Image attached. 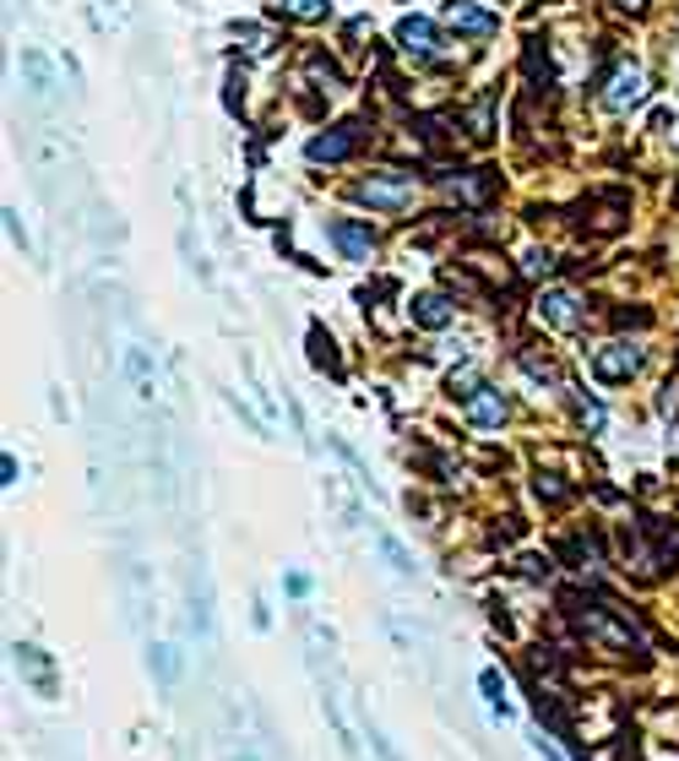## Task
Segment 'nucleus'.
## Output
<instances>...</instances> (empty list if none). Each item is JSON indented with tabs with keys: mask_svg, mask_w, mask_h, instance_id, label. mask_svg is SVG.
Wrapping results in <instances>:
<instances>
[{
	"mask_svg": "<svg viewBox=\"0 0 679 761\" xmlns=\"http://www.w3.org/2000/svg\"><path fill=\"white\" fill-rule=\"evenodd\" d=\"M0 473H5V478H0V484H5V489H11V484H16V457H11V452L0 457Z\"/></svg>",
	"mask_w": 679,
	"mask_h": 761,
	"instance_id": "nucleus-25",
	"label": "nucleus"
},
{
	"mask_svg": "<svg viewBox=\"0 0 679 761\" xmlns=\"http://www.w3.org/2000/svg\"><path fill=\"white\" fill-rule=\"evenodd\" d=\"M522 370L539 381V387H554V365L549 359H533V354H522Z\"/></svg>",
	"mask_w": 679,
	"mask_h": 761,
	"instance_id": "nucleus-19",
	"label": "nucleus"
},
{
	"mask_svg": "<svg viewBox=\"0 0 679 761\" xmlns=\"http://www.w3.org/2000/svg\"><path fill=\"white\" fill-rule=\"evenodd\" d=\"M446 22H451L457 33H473V38L500 33V16H495V11H484V5H473V0H451V5H446Z\"/></svg>",
	"mask_w": 679,
	"mask_h": 761,
	"instance_id": "nucleus-8",
	"label": "nucleus"
},
{
	"mask_svg": "<svg viewBox=\"0 0 679 761\" xmlns=\"http://www.w3.org/2000/svg\"><path fill=\"white\" fill-rule=\"evenodd\" d=\"M398 44H403V55H413V60H435L440 55V38H435V22L429 16H403L398 22Z\"/></svg>",
	"mask_w": 679,
	"mask_h": 761,
	"instance_id": "nucleus-7",
	"label": "nucleus"
},
{
	"mask_svg": "<svg viewBox=\"0 0 679 761\" xmlns=\"http://www.w3.org/2000/svg\"><path fill=\"white\" fill-rule=\"evenodd\" d=\"M126 370H131V381H136V397H152V365H147V354H141V348L126 354Z\"/></svg>",
	"mask_w": 679,
	"mask_h": 761,
	"instance_id": "nucleus-15",
	"label": "nucleus"
},
{
	"mask_svg": "<svg viewBox=\"0 0 679 761\" xmlns=\"http://www.w3.org/2000/svg\"><path fill=\"white\" fill-rule=\"evenodd\" d=\"M370 751H376V757H381V761H403V757H398V751H392V740H387V735H381L376 724H370Z\"/></svg>",
	"mask_w": 679,
	"mask_h": 761,
	"instance_id": "nucleus-20",
	"label": "nucleus"
},
{
	"mask_svg": "<svg viewBox=\"0 0 679 761\" xmlns=\"http://www.w3.org/2000/svg\"><path fill=\"white\" fill-rule=\"evenodd\" d=\"M407 315H413L418 326H429V332H440V326H451V304L440 300V295H418V300L407 304Z\"/></svg>",
	"mask_w": 679,
	"mask_h": 761,
	"instance_id": "nucleus-12",
	"label": "nucleus"
},
{
	"mask_svg": "<svg viewBox=\"0 0 679 761\" xmlns=\"http://www.w3.org/2000/svg\"><path fill=\"white\" fill-rule=\"evenodd\" d=\"M234 761H262V757H256L251 746H240V751H234Z\"/></svg>",
	"mask_w": 679,
	"mask_h": 761,
	"instance_id": "nucleus-26",
	"label": "nucleus"
},
{
	"mask_svg": "<svg viewBox=\"0 0 679 761\" xmlns=\"http://www.w3.org/2000/svg\"><path fill=\"white\" fill-rule=\"evenodd\" d=\"M620 5H625V11H642V5H647V0H620Z\"/></svg>",
	"mask_w": 679,
	"mask_h": 761,
	"instance_id": "nucleus-27",
	"label": "nucleus"
},
{
	"mask_svg": "<svg viewBox=\"0 0 679 761\" xmlns=\"http://www.w3.org/2000/svg\"><path fill=\"white\" fill-rule=\"evenodd\" d=\"M582 300L571 295V289H543L539 295V321L543 326H554V332H576L582 326Z\"/></svg>",
	"mask_w": 679,
	"mask_h": 761,
	"instance_id": "nucleus-6",
	"label": "nucleus"
},
{
	"mask_svg": "<svg viewBox=\"0 0 679 761\" xmlns=\"http://www.w3.org/2000/svg\"><path fill=\"white\" fill-rule=\"evenodd\" d=\"M310 163H337V158H348L354 152V126H332V131H321V137H310Z\"/></svg>",
	"mask_w": 679,
	"mask_h": 761,
	"instance_id": "nucleus-10",
	"label": "nucleus"
},
{
	"mask_svg": "<svg viewBox=\"0 0 679 761\" xmlns=\"http://www.w3.org/2000/svg\"><path fill=\"white\" fill-rule=\"evenodd\" d=\"M413 191H418V180L403 174V169H376L370 180H359V201L370 212H403L413 201Z\"/></svg>",
	"mask_w": 679,
	"mask_h": 761,
	"instance_id": "nucleus-2",
	"label": "nucleus"
},
{
	"mask_svg": "<svg viewBox=\"0 0 679 761\" xmlns=\"http://www.w3.org/2000/svg\"><path fill=\"white\" fill-rule=\"evenodd\" d=\"M479 691L490 696V713H495V718H511V713H517V707H511V696H506L500 669H484V674H479Z\"/></svg>",
	"mask_w": 679,
	"mask_h": 761,
	"instance_id": "nucleus-13",
	"label": "nucleus"
},
{
	"mask_svg": "<svg viewBox=\"0 0 679 761\" xmlns=\"http://www.w3.org/2000/svg\"><path fill=\"white\" fill-rule=\"evenodd\" d=\"M533 746H539V757H543V761H565V757H560V746H554V740H549L543 729L533 735Z\"/></svg>",
	"mask_w": 679,
	"mask_h": 761,
	"instance_id": "nucleus-24",
	"label": "nucleus"
},
{
	"mask_svg": "<svg viewBox=\"0 0 679 761\" xmlns=\"http://www.w3.org/2000/svg\"><path fill=\"white\" fill-rule=\"evenodd\" d=\"M376 550L387 555V566H392L398 577H413V572H418V566H413V555H407V550L398 544V539H392V533H381V539H376Z\"/></svg>",
	"mask_w": 679,
	"mask_h": 761,
	"instance_id": "nucleus-14",
	"label": "nucleus"
},
{
	"mask_svg": "<svg viewBox=\"0 0 679 761\" xmlns=\"http://www.w3.org/2000/svg\"><path fill=\"white\" fill-rule=\"evenodd\" d=\"M576 625H582V636H587L592 647H603V653H620V658L647 653L642 631H636L620 609H609V604H576Z\"/></svg>",
	"mask_w": 679,
	"mask_h": 761,
	"instance_id": "nucleus-1",
	"label": "nucleus"
},
{
	"mask_svg": "<svg viewBox=\"0 0 679 761\" xmlns=\"http://www.w3.org/2000/svg\"><path fill=\"white\" fill-rule=\"evenodd\" d=\"M642 359H647L642 343H603V348H592V376L603 387H620V381H631L642 370Z\"/></svg>",
	"mask_w": 679,
	"mask_h": 761,
	"instance_id": "nucleus-3",
	"label": "nucleus"
},
{
	"mask_svg": "<svg viewBox=\"0 0 679 761\" xmlns=\"http://www.w3.org/2000/svg\"><path fill=\"white\" fill-rule=\"evenodd\" d=\"M5 229H11V245H16V251H27V229H22L16 207H5Z\"/></svg>",
	"mask_w": 679,
	"mask_h": 761,
	"instance_id": "nucleus-21",
	"label": "nucleus"
},
{
	"mask_svg": "<svg viewBox=\"0 0 679 761\" xmlns=\"http://www.w3.org/2000/svg\"><path fill=\"white\" fill-rule=\"evenodd\" d=\"M326 240H332L348 262H370V251H376V234H370V223H359V218H332V223H326Z\"/></svg>",
	"mask_w": 679,
	"mask_h": 761,
	"instance_id": "nucleus-5",
	"label": "nucleus"
},
{
	"mask_svg": "<svg viewBox=\"0 0 679 761\" xmlns=\"http://www.w3.org/2000/svg\"><path fill=\"white\" fill-rule=\"evenodd\" d=\"M647 99V71L642 66H614L609 71V82H603V109H614V115H625V109H636Z\"/></svg>",
	"mask_w": 679,
	"mask_h": 761,
	"instance_id": "nucleus-4",
	"label": "nucleus"
},
{
	"mask_svg": "<svg viewBox=\"0 0 679 761\" xmlns=\"http://www.w3.org/2000/svg\"><path fill=\"white\" fill-rule=\"evenodd\" d=\"M152 669H158V680H163V685H174L180 664H174V647H169V642H158V647H152Z\"/></svg>",
	"mask_w": 679,
	"mask_h": 761,
	"instance_id": "nucleus-16",
	"label": "nucleus"
},
{
	"mask_svg": "<svg viewBox=\"0 0 679 761\" xmlns=\"http://www.w3.org/2000/svg\"><path fill=\"white\" fill-rule=\"evenodd\" d=\"M522 267H528L533 278H543V273L554 267V256H549V251H528V262H522Z\"/></svg>",
	"mask_w": 679,
	"mask_h": 761,
	"instance_id": "nucleus-22",
	"label": "nucleus"
},
{
	"mask_svg": "<svg viewBox=\"0 0 679 761\" xmlns=\"http://www.w3.org/2000/svg\"><path fill=\"white\" fill-rule=\"evenodd\" d=\"M332 5L326 0H288V16H299V22H321Z\"/></svg>",
	"mask_w": 679,
	"mask_h": 761,
	"instance_id": "nucleus-17",
	"label": "nucleus"
},
{
	"mask_svg": "<svg viewBox=\"0 0 679 761\" xmlns=\"http://www.w3.org/2000/svg\"><path fill=\"white\" fill-rule=\"evenodd\" d=\"M283 588H288V599H304V593H310V577H304V572H288Z\"/></svg>",
	"mask_w": 679,
	"mask_h": 761,
	"instance_id": "nucleus-23",
	"label": "nucleus"
},
{
	"mask_svg": "<svg viewBox=\"0 0 679 761\" xmlns=\"http://www.w3.org/2000/svg\"><path fill=\"white\" fill-rule=\"evenodd\" d=\"M576 414H582V425H587V430H592V436H598V430H603V408H598V403H592V397H576Z\"/></svg>",
	"mask_w": 679,
	"mask_h": 761,
	"instance_id": "nucleus-18",
	"label": "nucleus"
},
{
	"mask_svg": "<svg viewBox=\"0 0 679 761\" xmlns=\"http://www.w3.org/2000/svg\"><path fill=\"white\" fill-rule=\"evenodd\" d=\"M16 669L38 685V696H55V674H49V658L33 647V642H16Z\"/></svg>",
	"mask_w": 679,
	"mask_h": 761,
	"instance_id": "nucleus-11",
	"label": "nucleus"
},
{
	"mask_svg": "<svg viewBox=\"0 0 679 761\" xmlns=\"http://www.w3.org/2000/svg\"><path fill=\"white\" fill-rule=\"evenodd\" d=\"M468 425H479V430H500V419H506V397L495 392V387H479L473 397H468Z\"/></svg>",
	"mask_w": 679,
	"mask_h": 761,
	"instance_id": "nucleus-9",
	"label": "nucleus"
}]
</instances>
